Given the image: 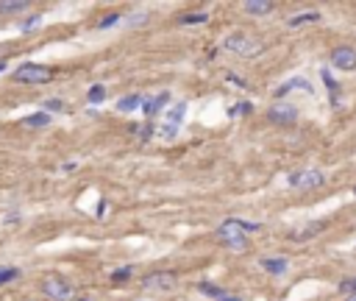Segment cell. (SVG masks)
<instances>
[{"label": "cell", "mask_w": 356, "mask_h": 301, "mask_svg": "<svg viewBox=\"0 0 356 301\" xmlns=\"http://www.w3.org/2000/svg\"><path fill=\"white\" fill-rule=\"evenodd\" d=\"M217 237H220V243H223L225 248H231V251H245V248H248L245 223L236 220V217H228V220H223V226L217 229Z\"/></svg>", "instance_id": "6da1fadb"}, {"label": "cell", "mask_w": 356, "mask_h": 301, "mask_svg": "<svg viewBox=\"0 0 356 301\" xmlns=\"http://www.w3.org/2000/svg\"><path fill=\"white\" fill-rule=\"evenodd\" d=\"M223 48L231 50V53L242 56V59H254L265 50V42H259L256 36H245V34H231L223 39Z\"/></svg>", "instance_id": "7a4b0ae2"}, {"label": "cell", "mask_w": 356, "mask_h": 301, "mask_svg": "<svg viewBox=\"0 0 356 301\" xmlns=\"http://www.w3.org/2000/svg\"><path fill=\"white\" fill-rule=\"evenodd\" d=\"M12 79L20 81V84H48L53 79V70L45 64H20L12 72Z\"/></svg>", "instance_id": "3957f363"}, {"label": "cell", "mask_w": 356, "mask_h": 301, "mask_svg": "<svg viewBox=\"0 0 356 301\" xmlns=\"http://www.w3.org/2000/svg\"><path fill=\"white\" fill-rule=\"evenodd\" d=\"M42 293L48 295L50 301H73L75 298V287L67 279H59V276H48L42 282Z\"/></svg>", "instance_id": "277c9868"}, {"label": "cell", "mask_w": 356, "mask_h": 301, "mask_svg": "<svg viewBox=\"0 0 356 301\" xmlns=\"http://www.w3.org/2000/svg\"><path fill=\"white\" fill-rule=\"evenodd\" d=\"M175 284H178V279H175V273H170V271H156V273H148V276L142 279V287L153 290V293H167V290H173Z\"/></svg>", "instance_id": "5b68a950"}, {"label": "cell", "mask_w": 356, "mask_h": 301, "mask_svg": "<svg viewBox=\"0 0 356 301\" xmlns=\"http://www.w3.org/2000/svg\"><path fill=\"white\" fill-rule=\"evenodd\" d=\"M287 181H290L292 187H301V190H312V187L323 184V181H326V176L320 173V170H301V173L287 176Z\"/></svg>", "instance_id": "8992f818"}, {"label": "cell", "mask_w": 356, "mask_h": 301, "mask_svg": "<svg viewBox=\"0 0 356 301\" xmlns=\"http://www.w3.org/2000/svg\"><path fill=\"white\" fill-rule=\"evenodd\" d=\"M331 64L339 67V70H356V50L342 45V48L331 50Z\"/></svg>", "instance_id": "52a82bcc"}, {"label": "cell", "mask_w": 356, "mask_h": 301, "mask_svg": "<svg viewBox=\"0 0 356 301\" xmlns=\"http://www.w3.org/2000/svg\"><path fill=\"white\" fill-rule=\"evenodd\" d=\"M273 123H295L298 120V109L292 103H276V106L267 112Z\"/></svg>", "instance_id": "ba28073f"}, {"label": "cell", "mask_w": 356, "mask_h": 301, "mask_svg": "<svg viewBox=\"0 0 356 301\" xmlns=\"http://www.w3.org/2000/svg\"><path fill=\"white\" fill-rule=\"evenodd\" d=\"M259 265L265 268L267 273H273V276H281V273L290 271V259L287 257H265Z\"/></svg>", "instance_id": "9c48e42d"}, {"label": "cell", "mask_w": 356, "mask_h": 301, "mask_svg": "<svg viewBox=\"0 0 356 301\" xmlns=\"http://www.w3.org/2000/svg\"><path fill=\"white\" fill-rule=\"evenodd\" d=\"M292 90H301V92H312V84H309L306 79H290V81H284L281 87L276 90V95L281 98V95H287V92H292Z\"/></svg>", "instance_id": "30bf717a"}, {"label": "cell", "mask_w": 356, "mask_h": 301, "mask_svg": "<svg viewBox=\"0 0 356 301\" xmlns=\"http://www.w3.org/2000/svg\"><path fill=\"white\" fill-rule=\"evenodd\" d=\"M167 98H170L167 92H162L159 98H148V101H142V112H145L148 117H153V115L159 112V109H162L164 103H167Z\"/></svg>", "instance_id": "8fae6325"}, {"label": "cell", "mask_w": 356, "mask_h": 301, "mask_svg": "<svg viewBox=\"0 0 356 301\" xmlns=\"http://www.w3.org/2000/svg\"><path fill=\"white\" fill-rule=\"evenodd\" d=\"M245 12L248 14H254V17H267V14L273 12V3H259V0H248L245 3Z\"/></svg>", "instance_id": "7c38bea8"}, {"label": "cell", "mask_w": 356, "mask_h": 301, "mask_svg": "<svg viewBox=\"0 0 356 301\" xmlns=\"http://www.w3.org/2000/svg\"><path fill=\"white\" fill-rule=\"evenodd\" d=\"M317 20H320V14H317V12H301V14H295V17L287 20V25H290V28H298V25L317 23Z\"/></svg>", "instance_id": "4fadbf2b"}, {"label": "cell", "mask_w": 356, "mask_h": 301, "mask_svg": "<svg viewBox=\"0 0 356 301\" xmlns=\"http://www.w3.org/2000/svg\"><path fill=\"white\" fill-rule=\"evenodd\" d=\"M28 3L25 0H0V14H17V12H25Z\"/></svg>", "instance_id": "5bb4252c"}, {"label": "cell", "mask_w": 356, "mask_h": 301, "mask_svg": "<svg viewBox=\"0 0 356 301\" xmlns=\"http://www.w3.org/2000/svg\"><path fill=\"white\" fill-rule=\"evenodd\" d=\"M139 106H142V98L139 95H126V98L117 101V109H120V112H134V109H139Z\"/></svg>", "instance_id": "9a60e30c"}, {"label": "cell", "mask_w": 356, "mask_h": 301, "mask_svg": "<svg viewBox=\"0 0 356 301\" xmlns=\"http://www.w3.org/2000/svg\"><path fill=\"white\" fill-rule=\"evenodd\" d=\"M23 123H25V126H31V128H42V126H48V123H50V115H48V112H37V115H28Z\"/></svg>", "instance_id": "2e32d148"}, {"label": "cell", "mask_w": 356, "mask_h": 301, "mask_svg": "<svg viewBox=\"0 0 356 301\" xmlns=\"http://www.w3.org/2000/svg\"><path fill=\"white\" fill-rule=\"evenodd\" d=\"M198 290H200L203 295H211V298H217V301L225 295V290H223V287H217V284H211V282H200V284H198Z\"/></svg>", "instance_id": "e0dca14e"}, {"label": "cell", "mask_w": 356, "mask_h": 301, "mask_svg": "<svg viewBox=\"0 0 356 301\" xmlns=\"http://www.w3.org/2000/svg\"><path fill=\"white\" fill-rule=\"evenodd\" d=\"M184 117H187V103H178V106L173 109L167 115V126H175V123H181Z\"/></svg>", "instance_id": "ac0fdd59"}, {"label": "cell", "mask_w": 356, "mask_h": 301, "mask_svg": "<svg viewBox=\"0 0 356 301\" xmlns=\"http://www.w3.org/2000/svg\"><path fill=\"white\" fill-rule=\"evenodd\" d=\"M206 20H209V14H206V12H195V14H184L178 23H181V25H200V23H206Z\"/></svg>", "instance_id": "d6986e66"}, {"label": "cell", "mask_w": 356, "mask_h": 301, "mask_svg": "<svg viewBox=\"0 0 356 301\" xmlns=\"http://www.w3.org/2000/svg\"><path fill=\"white\" fill-rule=\"evenodd\" d=\"M86 98H89V103H100L103 98H106V87L95 84V87H92V90H89V95H86Z\"/></svg>", "instance_id": "ffe728a7"}, {"label": "cell", "mask_w": 356, "mask_h": 301, "mask_svg": "<svg viewBox=\"0 0 356 301\" xmlns=\"http://www.w3.org/2000/svg\"><path fill=\"white\" fill-rule=\"evenodd\" d=\"M17 276H20V271H17V268H3V271H0V284L12 282V279H17Z\"/></svg>", "instance_id": "44dd1931"}, {"label": "cell", "mask_w": 356, "mask_h": 301, "mask_svg": "<svg viewBox=\"0 0 356 301\" xmlns=\"http://www.w3.org/2000/svg\"><path fill=\"white\" fill-rule=\"evenodd\" d=\"M120 23V17H117V14H109V17H103L100 23H97V28H109V25H117Z\"/></svg>", "instance_id": "7402d4cb"}, {"label": "cell", "mask_w": 356, "mask_h": 301, "mask_svg": "<svg viewBox=\"0 0 356 301\" xmlns=\"http://www.w3.org/2000/svg\"><path fill=\"white\" fill-rule=\"evenodd\" d=\"M131 273H134V268H120V271L111 273V279H114V282H120V279H128Z\"/></svg>", "instance_id": "603a6c76"}, {"label": "cell", "mask_w": 356, "mask_h": 301, "mask_svg": "<svg viewBox=\"0 0 356 301\" xmlns=\"http://www.w3.org/2000/svg\"><path fill=\"white\" fill-rule=\"evenodd\" d=\"M251 109H254V106H251V103H236V106L231 109V115H248Z\"/></svg>", "instance_id": "cb8c5ba5"}, {"label": "cell", "mask_w": 356, "mask_h": 301, "mask_svg": "<svg viewBox=\"0 0 356 301\" xmlns=\"http://www.w3.org/2000/svg\"><path fill=\"white\" fill-rule=\"evenodd\" d=\"M323 81H326V87L331 92H337V81H331V72H328V70H323Z\"/></svg>", "instance_id": "d4e9b609"}, {"label": "cell", "mask_w": 356, "mask_h": 301, "mask_svg": "<svg viewBox=\"0 0 356 301\" xmlns=\"http://www.w3.org/2000/svg\"><path fill=\"white\" fill-rule=\"evenodd\" d=\"M61 106H64L61 101H45V109H50V112H59Z\"/></svg>", "instance_id": "484cf974"}, {"label": "cell", "mask_w": 356, "mask_h": 301, "mask_svg": "<svg viewBox=\"0 0 356 301\" xmlns=\"http://www.w3.org/2000/svg\"><path fill=\"white\" fill-rule=\"evenodd\" d=\"M39 20H42V17H31L28 23L23 25V31H34V28H37V25H39Z\"/></svg>", "instance_id": "4316f807"}, {"label": "cell", "mask_w": 356, "mask_h": 301, "mask_svg": "<svg viewBox=\"0 0 356 301\" xmlns=\"http://www.w3.org/2000/svg\"><path fill=\"white\" fill-rule=\"evenodd\" d=\"M145 20H148V14H137V17H131L128 23H131V25H142Z\"/></svg>", "instance_id": "83f0119b"}, {"label": "cell", "mask_w": 356, "mask_h": 301, "mask_svg": "<svg viewBox=\"0 0 356 301\" xmlns=\"http://www.w3.org/2000/svg\"><path fill=\"white\" fill-rule=\"evenodd\" d=\"M228 81H234V84H240V87H248V84H245V81H242V79H236L234 72H228Z\"/></svg>", "instance_id": "f1b7e54d"}, {"label": "cell", "mask_w": 356, "mask_h": 301, "mask_svg": "<svg viewBox=\"0 0 356 301\" xmlns=\"http://www.w3.org/2000/svg\"><path fill=\"white\" fill-rule=\"evenodd\" d=\"M220 301H240V298H234V295H223Z\"/></svg>", "instance_id": "f546056e"}, {"label": "cell", "mask_w": 356, "mask_h": 301, "mask_svg": "<svg viewBox=\"0 0 356 301\" xmlns=\"http://www.w3.org/2000/svg\"><path fill=\"white\" fill-rule=\"evenodd\" d=\"M3 70H6V61H0V72H3Z\"/></svg>", "instance_id": "4dcf8cb0"}, {"label": "cell", "mask_w": 356, "mask_h": 301, "mask_svg": "<svg viewBox=\"0 0 356 301\" xmlns=\"http://www.w3.org/2000/svg\"><path fill=\"white\" fill-rule=\"evenodd\" d=\"M348 301H356V293H353V295H350V298H348Z\"/></svg>", "instance_id": "1f68e13d"}, {"label": "cell", "mask_w": 356, "mask_h": 301, "mask_svg": "<svg viewBox=\"0 0 356 301\" xmlns=\"http://www.w3.org/2000/svg\"><path fill=\"white\" fill-rule=\"evenodd\" d=\"M353 195H356V187H353Z\"/></svg>", "instance_id": "d6a6232c"}, {"label": "cell", "mask_w": 356, "mask_h": 301, "mask_svg": "<svg viewBox=\"0 0 356 301\" xmlns=\"http://www.w3.org/2000/svg\"><path fill=\"white\" fill-rule=\"evenodd\" d=\"M84 301H86V298H84Z\"/></svg>", "instance_id": "836d02e7"}]
</instances>
